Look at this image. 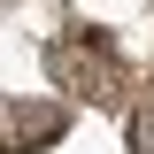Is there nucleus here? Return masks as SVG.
<instances>
[{"mask_svg":"<svg viewBox=\"0 0 154 154\" xmlns=\"http://www.w3.org/2000/svg\"><path fill=\"white\" fill-rule=\"evenodd\" d=\"M69 116L62 108H23V100H0V154H31L46 139H62Z\"/></svg>","mask_w":154,"mask_h":154,"instance_id":"nucleus-2","label":"nucleus"},{"mask_svg":"<svg viewBox=\"0 0 154 154\" xmlns=\"http://www.w3.org/2000/svg\"><path fill=\"white\" fill-rule=\"evenodd\" d=\"M131 154H154V100L131 108Z\"/></svg>","mask_w":154,"mask_h":154,"instance_id":"nucleus-3","label":"nucleus"},{"mask_svg":"<svg viewBox=\"0 0 154 154\" xmlns=\"http://www.w3.org/2000/svg\"><path fill=\"white\" fill-rule=\"evenodd\" d=\"M46 69H54V85L77 93V100H123V85H131L123 54H116L100 31H62L54 46H46Z\"/></svg>","mask_w":154,"mask_h":154,"instance_id":"nucleus-1","label":"nucleus"}]
</instances>
